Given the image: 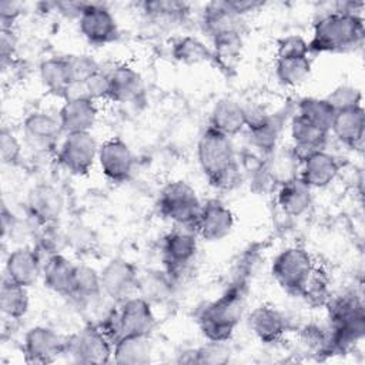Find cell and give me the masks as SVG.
Here are the masks:
<instances>
[{"label": "cell", "mask_w": 365, "mask_h": 365, "mask_svg": "<svg viewBox=\"0 0 365 365\" xmlns=\"http://www.w3.org/2000/svg\"><path fill=\"white\" fill-rule=\"evenodd\" d=\"M208 127L232 138L245 130L244 106L234 98L218 100L210 113Z\"/></svg>", "instance_id": "cell-27"}, {"label": "cell", "mask_w": 365, "mask_h": 365, "mask_svg": "<svg viewBox=\"0 0 365 365\" xmlns=\"http://www.w3.org/2000/svg\"><path fill=\"white\" fill-rule=\"evenodd\" d=\"M118 305L120 307L110 311L98 325L113 344L123 336L151 335L153 329L155 328L157 318L150 301L141 295H134Z\"/></svg>", "instance_id": "cell-5"}, {"label": "cell", "mask_w": 365, "mask_h": 365, "mask_svg": "<svg viewBox=\"0 0 365 365\" xmlns=\"http://www.w3.org/2000/svg\"><path fill=\"white\" fill-rule=\"evenodd\" d=\"M197 160L212 188L231 191L241 184L244 175L231 137L207 127L197 141Z\"/></svg>", "instance_id": "cell-1"}, {"label": "cell", "mask_w": 365, "mask_h": 365, "mask_svg": "<svg viewBox=\"0 0 365 365\" xmlns=\"http://www.w3.org/2000/svg\"><path fill=\"white\" fill-rule=\"evenodd\" d=\"M57 117L64 134L91 133L98 118L97 101L91 98L66 100Z\"/></svg>", "instance_id": "cell-21"}, {"label": "cell", "mask_w": 365, "mask_h": 365, "mask_svg": "<svg viewBox=\"0 0 365 365\" xmlns=\"http://www.w3.org/2000/svg\"><path fill=\"white\" fill-rule=\"evenodd\" d=\"M108 77V100L120 104L137 103L144 96V81L141 74L130 64H115Z\"/></svg>", "instance_id": "cell-19"}, {"label": "cell", "mask_w": 365, "mask_h": 365, "mask_svg": "<svg viewBox=\"0 0 365 365\" xmlns=\"http://www.w3.org/2000/svg\"><path fill=\"white\" fill-rule=\"evenodd\" d=\"M250 331L262 344H275L287 332L288 322L285 315L272 305H259L248 315Z\"/></svg>", "instance_id": "cell-24"}, {"label": "cell", "mask_w": 365, "mask_h": 365, "mask_svg": "<svg viewBox=\"0 0 365 365\" xmlns=\"http://www.w3.org/2000/svg\"><path fill=\"white\" fill-rule=\"evenodd\" d=\"M329 277L327 271L318 265H315L314 271L311 272L308 281L304 285V289L299 297H302L308 304L318 307V305H325L331 295L329 291Z\"/></svg>", "instance_id": "cell-41"}, {"label": "cell", "mask_w": 365, "mask_h": 365, "mask_svg": "<svg viewBox=\"0 0 365 365\" xmlns=\"http://www.w3.org/2000/svg\"><path fill=\"white\" fill-rule=\"evenodd\" d=\"M288 110L267 113L258 121L245 127L250 147L268 157L278 148V141L287 121Z\"/></svg>", "instance_id": "cell-18"}, {"label": "cell", "mask_w": 365, "mask_h": 365, "mask_svg": "<svg viewBox=\"0 0 365 365\" xmlns=\"http://www.w3.org/2000/svg\"><path fill=\"white\" fill-rule=\"evenodd\" d=\"M26 207L29 215L41 225H48L58 220L64 208V198L51 184L40 182L31 187L27 194Z\"/></svg>", "instance_id": "cell-17"}, {"label": "cell", "mask_w": 365, "mask_h": 365, "mask_svg": "<svg viewBox=\"0 0 365 365\" xmlns=\"http://www.w3.org/2000/svg\"><path fill=\"white\" fill-rule=\"evenodd\" d=\"M23 147L11 130L3 127L0 131V157L6 165H17L21 160Z\"/></svg>", "instance_id": "cell-44"}, {"label": "cell", "mask_w": 365, "mask_h": 365, "mask_svg": "<svg viewBox=\"0 0 365 365\" xmlns=\"http://www.w3.org/2000/svg\"><path fill=\"white\" fill-rule=\"evenodd\" d=\"M97 163L101 174L111 182H125L133 175L135 155L131 147L120 137H111L98 147Z\"/></svg>", "instance_id": "cell-12"}, {"label": "cell", "mask_w": 365, "mask_h": 365, "mask_svg": "<svg viewBox=\"0 0 365 365\" xmlns=\"http://www.w3.org/2000/svg\"><path fill=\"white\" fill-rule=\"evenodd\" d=\"M38 76L43 87L48 94L64 98L67 88L71 84V77L64 57H48L38 66Z\"/></svg>", "instance_id": "cell-33"}, {"label": "cell", "mask_w": 365, "mask_h": 365, "mask_svg": "<svg viewBox=\"0 0 365 365\" xmlns=\"http://www.w3.org/2000/svg\"><path fill=\"white\" fill-rule=\"evenodd\" d=\"M67 338L48 327L30 328L23 339V352L29 364H48L66 354Z\"/></svg>", "instance_id": "cell-14"}, {"label": "cell", "mask_w": 365, "mask_h": 365, "mask_svg": "<svg viewBox=\"0 0 365 365\" xmlns=\"http://www.w3.org/2000/svg\"><path fill=\"white\" fill-rule=\"evenodd\" d=\"M315 265L317 262L305 248L292 245L275 255L271 264V275L287 294L299 297Z\"/></svg>", "instance_id": "cell-6"}, {"label": "cell", "mask_w": 365, "mask_h": 365, "mask_svg": "<svg viewBox=\"0 0 365 365\" xmlns=\"http://www.w3.org/2000/svg\"><path fill=\"white\" fill-rule=\"evenodd\" d=\"M151 355L150 336H123L113 344V361L118 365H145L151 361Z\"/></svg>", "instance_id": "cell-32"}, {"label": "cell", "mask_w": 365, "mask_h": 365, "mask_svg": "<svg viewBox=\"0 0 365 365\" xmlns=\"http://www.w3.org/2000/svg\"><path fill=\"white\" fill-rule=\"evenodd\" d=\"M329 319L327 355L345 354L365 335V308L355 294L331 297L325 304Z\"/></svg>", "instance_id": "cell-4"}, {"label": "cell", "mask_w": 365, "mask_h": 365, "mask_svg": "<svg viewBox=\"0 0 365 365\" xmlns=\"http://www.w3.org/2000/svg\"><path fill=\"white\" fill-rule=\"evenodd\" d=\"M212 58L214 64L221 73L231 76L235 73L242 53V34L230 33L212 38Z\"/></svg>", "instance_id": "cell-31"}, {"label": "cell", "mask_w": 365, "mask_h": 365, "mask_svg": "<svg viewBox=\"0 0 365 365\" xmlns=\"http://www.w3.org/2000/svg\"><path fill=\"white\" fill-rule=\"evenodd\" d=\"M24 4L20 1L3 0L0 3V27L1 29H13L16 21L23 14Z\"/></svg>", "instance_id": "cell-46"}, {"label": "cell", "mask_w": 365, "mask_h": 365, "mask_svg": "<svg viewBox=\"0 0 365 365\" xmlns=\"http://www.w3.org/2000/svg\"><path fill=\"white\" fill-rule=\"evenodd\" d=\"M17 36L13 29H0V60L4 67L16 54Z\"/></svg>", "instance_id": "cell-48"}, {"label": "cell", "mask_w": 365, "mask_h": 365, "mask_svg": "<svg viewBox=\"0 0 365 365\" xmlns=\"http://www.w3.org/2000/svg\"><path fill=\"white\" fill-rule=\"evenodd\" d=\"M140 9L148 21L161 27L182 23L191 11L188 3L178 0H145L140 3Z\"/></svg>", "instance_id": "cell-30"}, {"label": "cell", "mask_w": 365, "mask_h": 365, "mask_svg": "<svg viewBox=\"0 0 365 365\" xmlns=\"http://www.w3.org/2000/svg\"><path fill=\"white\" fill-rule=\"evenodd\" d=\"M234 224L235 218L231 208L221 200L210 198L201 204L200 212L191 228L197 237L212 242L228 237Z\"/></svg>", "instance_id": "cell-13"}, {"label": "cell", "mask_w": 365, "mask_h": 365, "mask_svg": "<svg viewBox=\"0 0 365 365\" xmlns=\"http://www.w3.org/2000/svg\"><path fill=\"white\" fill-rule=\"evenodd\" d=\"M329 134L352 150L361 148L365 134V111L362 106L335 111Z\"/></svg>", "instance_id": "cell-25"}, {"label": "cell", "mask_w": 365, "mask_h": 365, "mask_svg": "<svg viewBox=\"0 0 365 365\" xmlns=\"http://www.w3.org/2000/svg\"><path fill=\"white\" fill-rule=\"evenodd\" d=\"M289 135L292 141L291 148L301 161L311 153L325 150L329 138V131L317 127L315 124L304 120L294 113L289 121Z\"/></svg>", "instance_id": "cell-26"}, {"label": "cell", "mask_w": 365, "mask_h": 365, "mask_svg": "<svg viewBox=\"0 0 365 365\" xmlns=\"http://www.w3.org/2000/svg\"><path fill=\"white\" fill-rule=\"evenodd\" d=\"M71 297L83 302L96 301L100 297H104L101 289L100 271L86 264H76Z\"/></svg>", "instance_id": "cell-37"}, {"label": "cell", "mask_w": 365, "mask_h": 365, "mask_svg": "<svg viewBox=\"0 0 365 365\" xmlns=\"http://www.w3.org/2000/svg\"><path fill=\"white\" fill-rule=\"evenodd\" d=\"M103 295L113 302H123L138 292V271L124 258L110 259L100 271Z\"/></svg>", "instance_id": "cell-11"}, {"label": "cell", "mask_w": 365, "mask_h": 365, "mask_svg": "<svg viewBox=\"0 0 365 365\" xmlns=\"http://www.w3.org/2000/svg\"><path fill=\"white\" fill-rule=\"evenodd\" d=\"M4 269L7 279L29 288L34 285L41 275L43 264L37 251L29 247H19L9 252Z\"/></svg>", "instance_id": "cell-23"}, {"label": "cell", "mask_w": 365, "mask_h": 365, "mask_svg": "<svg viewBox=\"0 0 365 365\" xmlns=\"http://www.w3.org/2000/svg\"><path fill=\"white\" fill-rule=\"evenodd\" d=\"M295 114L315 124L317 127L329 131L335 115V110L327 101L325 97H302L301 100H298L295 106Z\"/></svg>", "instance_id": "cell-38"}, {"label": "cell", "mask_w": 365, "mask_h": 365, "mask_svg": "<svg viewBox=\"0 0 365 365\" xmlns=\"http://www.w3.org/2000/svg\"><path fill=\"white\" fill-rule=\"evenodd\" d=\"M245 312V282L231 284L215 301L201 308L197 322L207 341L228 342Z\"/></svg>", "instance_id": "cell-3"}, {"label": "cell", "mask_w": 365, "mask_h": 365, "mask_svg": "<svg viewBox=\"0 0 365 365\" xmlns=\"http://www.w3.org/2000/svg\"><path fill=\"white\" fill-rule=\"evenodd\" d=\"M29 308H30L29 288L4 278L0 288L1 314L10 319H20L29 312Z\"/></svg>", "instance_id": "cell-35"}, {"label": "cell", "mask_w": 365, "mask_h": 365, "mask_svg": "<svg viewBox=\"0 0 365 365\" xmlns=\"http://www.w3.org/2000/svg\"><path fill=\"white\" fill-rule=\"evenodd\" d=\"M86 83L88 96L91 100H108V77L107 73H97L96 76L90 77Z\"/></svg>", "instance_id": "cell-47"}, {"label": "cell", "mask_w": 365, "mask_h": 365, "mask_svg": "<svg viewBox=\"0 0 365 365\" xmlns=\"http://www.w3.org/2000/svg\"><path fill=\"white\" fill-rule=\"evenodd\" d=\"M23 133L27 143L40 150L58 145L63 133L58 117L46 111H33L23 121Z\"/></svg>", "instance_id": "cell-20"}, {"label": "cell", "mask_w": 365, "mask_h": 365, "mask_svg": "<svg viewBox=\"0 0 365 365\" xmlns=\"http://www.w3.org/2000/svg\"><path fill=\"white\" fill-rule=\"evenodd\" d=\"M275 77L285 87H298L305 83L312 71L309 56L275 57Z\"/></svg>", "instance_id": "cell-34"}, {"label": "cell", "mask_w": 365, "mask_h": 365, "mask_svg": "<svg viewBox=\"0 0 365 365\" xmlns=\"http://www.w3.org/2000/svg\"><path fill=\"white\" fill-rule=\"evenodd\" d=\"M76 264L61 254L50 255L43 264V282L46 288L61 295L71 297L73 294V277Z\"/></svg>", "instance_id": "cell-29"}, {"label": "cell", "mask_w": 365, "mask_h": 365, "mask_svg": "<svg viewBox=\"0 0 365 365\" xmlns=\"http://www.w3.org/2000/svg\"><path fill=\"white\" fill-rule=\"evenodd\" d=\"M181 358L182 362L188 364H205V365H221L227 364L231 358V348L228 346V342H215L208 341L205 345L192 349Z\"/></svg>", "instance_id": "cell-40"}, {"label": "cell", "mask_w": 365, "mask_h": 365, "mask_svg": "<svg viewBox=\"0 0 365 365\" xmlns=\"http://www.w3.org/2000/svg\"><path fill=\"white\" fill-rule=\"evenodd\" d=\"M66 60H67L71 83H84L90 77L101 71L98 61L93 56L86 53L68 54L66 56Z\"/></svg>", "instance_id": "cell-42"}, {"label": "cell", "mask_w": 365, "mask_h": 365, "mask_svg": "<svg viewBox=\"0 0 365 365\" xmlns=\"http://www.w3.org/2000/svg\"><path fill=\"white\" fill-rule=\"evenodd\" d=\"M327 101L334 107L335 111L362 106V93L358 87L349 84H341L335 87L327 97Z\"/></svg>", "instance_id": "cell-43"}, {"label": "cell", "mask_w": 365, "mask_h": 365, "mask_svg": "<svg viewBox=\"0 0 365 365\" xmlns=\"http://www.w3.org/2000/svg\"><path fill=\"white\" fill-rule=\"evenodd\" d=\"M98 147L91 133L64 134L57 145V163L74 175H86L97 163Z\"/></svg>", "instance_id": "cell-8"}, {"label": "cell", "mask_w": 365, "mask_h": 365, "mask_svg": "<svg viewBox=\"0 0 365 365\" xmlns=\"http://www.w3.org/2000/svg\"><path fill=\"white\" fill-rule=\"evenodd\" d=\"M365 37L362 14L328 11L312 27L309 53H344L361 47Z\"/></svg>", "instance_id": "cell-2"}, {"label": "cell", "mask_w": 365, "mask_h": 365, "mask_svg": "<svg viewBox=\"0 0 365 365\" xmlns=\"http://www.w3.org/2000/svg\"><path fill=\"white\" fill-rule=\"evenodd\" d=\"M342 164L339 158L327 150H318L301 160L298 177L312 190L331 185L339 175Z\"/></svg>", "instance_id": "cell-16"}, {"label": "cell", "mask_w": 365, "mask_h": 365, "mask_svg": "<svg viewBox=\"0 0 365 365\" xmlns=\"http://www.w3.org/2000/svg\"><path fill=\"white\" fill-rule=\"evenodd\" d=\"M308 40L299 34H288L277 41V57L309 56Z\"/></svg>", "instance_id": "cell-45"}, {"label": "cell", "mask_w": 365, "mask_h": 365, "mask_svg": "<svg viewBox=\"0 0 365 365\" xmlns=\"http://www.w3.org/2000/svg\"><path fill=\"white\" fill-rule=\"evenodd\" d=\"M277 204L285 215L301 217L312 205V188L299 177L284 181L277 188Z\"/></svg>", "instance_id": "cell-28"}, {"label": "cell", "mask_w": 365, "mask_h": 365, "mask_svg": "<svg viewBox=\"0 0 365 365\" xmlns=\"http://www.w3.org/2000/svg\"><path fill=\"white\" fill-rule=\"evenodd\" d=\"M171 56L175 61L192 66L200 63H211L212 51L208 44L194 36H182L174 40Z\"/></svg>", "instance_id": "cell-36"}, {"label": "cell", "mask_w": 365, "mask_h": 365, "mask_svg": "<svg viewBox=\"0 0 365 365\" xmlns=\"http://www.w3.org/2000/svg\"><path fill=\"white\" fill-rule=\"evenodd\" d=\"M198 250L197 234L188 230H175L163 238L161 258L165 271L171 275L184 269L195 257Z\"/></svg>", "instance_id": "cell-15"}, {"label": "cell", "mask_w": 365, "mask_h": 365, "mask_svg": "<svg viewBox=\"0 0 365 365\" xmlns=\"http://www.w3.org/2000/svg\"><path fill=\"white\" fill-rule=\"evenodd\" d=\"M77 23L81 36L94 46L111 44L120 36L117 19L101 3L87 1Z\"/></svg>", "instance_id": "cell-10"}, {"label": "cell", "mask_w": 365, "mask_h": 365, "mask_svg": "<svg viewBox=\"0 0 365 365\" xmlns=\"http://www.w3.org/2000/svg\"><path fill=\"white\" fill-rule=\"evenodd\" d=\"M201 204L195 188L184 180L167 182L158 195V210L161 215L184 227H192Z\"/></svg>", "instance_id": "cell-7"}, {"label": "cell", "mask_w": 365, "mask_h": 365, "mask_svg": "<svg viewBox=\"0 0 365 365\" xmlns=\"http://www.w3.org/2000/svg\"><path fill=\"white\" fill-rule=\"evenodd\" d=\"M171 277L173 275L167 271L165 272L151 271V272H147L145 275H140L138 295H141L151 304L165 301L173 291Z\"/></svg>", "instance_id": "cell-39"}, {"label": "cell", "mask_w": 365, "mask_h": 365, "mask_svg": "<svg viewBox=\"0 0 365 365\" xmlns=\"http://www.w3.org/2000/svg\"><path fill=\"white\" fill-rule=\"evenodd\" d=\"M227 1L232 9V11L241 17H245L250 13L258 11L265 6V3L261 0H227Z\"/></svg>", "instance_id": "cell-49"}, {"label": "cell", "mask_w": 365, "mask_h": 365, "mask_svg": "<svg viewBox=\"0 0 365 365\" xmlns=\"http://www.w3.org/2000/svg\"><path fill=\"white\" fill-rule=\"evenodd\" d=\"M66 354L78 364H107L113 359V342L98 325H87L67 338Z\"/></svg>", "instance_id": "cell-9"}, {"label": "cell", "mask_w": 365, "mask_h": 365, "mask_svg": "<svg viewBox=\"0 0 365 365\" xmlns=\"http://www.w3.org/2000/svg\"><path fill=\"white\" fill-rule=\"evenodd\" d=\"M204 33L212 40L222 34L241 33L244 30V17L232 11L227 0L210 1L204 6L201 14Z\"/></svg>", "instance_id": "cell-22"}]
</instances>
